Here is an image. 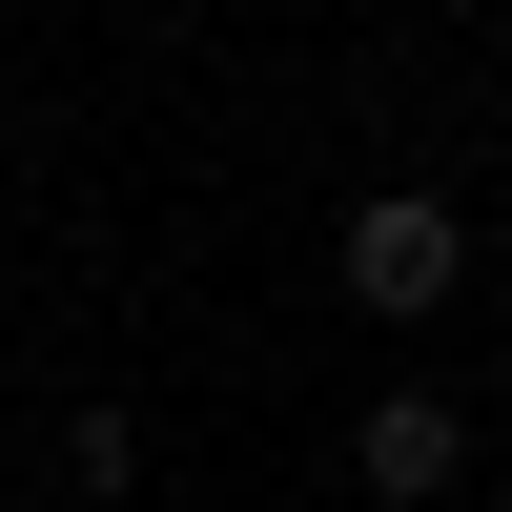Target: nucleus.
I'll return each mask as SVG.
<instances>
[{
    "instance_id": "nucleus-1",
    "label": "nucleus",
    "mask_w": 512,
    "mask_h": 512,
    "mask_svg": "<svg viewBox=\"0 0 512 512\" xmlns=\"http://www.w3.org/2000/svg\"><path fill=\"white\" fill-rule=\"evenodd\" d=\"M451 287H472V226H451L431 185H390V205H349V308H369V328H431Z\"/></svg>"
},
{
    "instance_id": "nucleus-3",
    "label": "nucleus",
    "mask_w": 512,
    "mask_h": 512,
    "mask_svg": "<svg viewBox=\"0 0 512 512\" xmlns=\"http://www.w3.org/2000/svg\"><path fill=\"white\" fill-rule=\"evenodd\" d=\"M492 512H512V472H492Z\"/></svg>"
},
{
    "instance_id": "nucleus-2",
    "label": "nucleus",
    "mask_w": 512,
    "mask_h": 512,
    "mask_svg": "<svg viewBox=\"0 0 512 512\" xmlns=\"http://www.w3.org/2000/svg\"><path fill=\"white\" fill-rule=\"evenodd\" d=\"M349 472L390 492V512H431L451 472H472V431H451V390H369V410H349Z\"/></svg>"
}]
</instances>
